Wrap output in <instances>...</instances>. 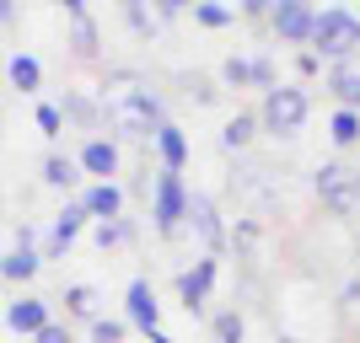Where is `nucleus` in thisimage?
I'll return each mask as SVG.
<instances>
[{
	"label": "nucleus",
	"mask_w": 360,
	"mask_h": 343,
	"mask_svg": "<svg viewBox=\"0 0 360 343\" xmlns=\"http://www.w3.org/2000/svg\"><path fill=\"white\" fill-rule=\"evenodd\" d=\"M103 123L119 140H156L167 113L150 86H135L129 75H113V91H103Z\"/></svg>",
	"instance_id": "obj_1"
},
{
	"label": "nucleus",
	"mask_w": 360,
	"mask_h": 343,
	"mask_svg": "<svg viewBox=\"0 0 360 343\" xmlns=\"http://www.w3.org/2000/svg\"><path fill=\"white\" fill-rule=\"evenodd\" d=\"M312 54L323 65H349L360 54V16L349 11V6H328V11H317Z\"/></svg>",
	"instance_id": "obj_2"
},
{
	"label": "nucleus",
	"mask_w": 360,
	"mask_h": 343,
	"mask_svg": "<svg viewBox=\"0 0 360 343\" xmlns=\"http://www.w3.org/2000/svg\"><path fill=\"white\" fill-rule=\"evenodd\" d=\"M307 113H312V97L301 86H274V91H264V102H258V129L274 135V140H290L301 123H307Z\"/></svg>",
	"instance_id": "obj_3"
},
{
	"label": "nucleus",
	"mask_w": 360,
	"mask_h": 343,
	"mask_svg": "<svg viewBox=\"0 0 360 343\" xmlns=\"http://www.w3.org/2000/svg\"><path fill=\"white\" fill-rule=\"evenodd\" d=\"M150 220L162 236H178L183 225H188V188H183V172H156L150 182Z\"/></svg>",
	"instance_id": "obj_4"
},
{
	"label": "nucleus",
	"mask_w": 360,
	"mask_h": 343,
	"mask_svg": "<svg viewBox=\"0 0 360 343\" xmlns=\"http://www.w3.org/2000/svg\"><path fill=\"white\" fill-rule=\"evenodd\" d=\"M317 199L333 209V215H355L360 209V166L349 161H323L317 166V177H312Z\"/></svg>",
	"instance_id": "obj_5"
},
{
	"label": "nucleus",
	"mask_w": 360,
	"mask_h": 343,
	"mask_svg": "<svg viewBox=\"0 0 360 343\" xmlns=\"http://www.w3.org/2000/svg\"><path fill=\"white\" fill-rule=\"evenodd\" d=\"M269 27H274V38H280V43L312 48V32H317V6H307V0H274Z\"/></svg>",
	"instance_id": "obj_6"
},
{
	"label": "nucleus",
	"mask_w": 360,
	"mask_h": 343,
	"mask_svg": "<svg viewBox=\"0 0 360 343\" xmlns=\"http://www.w3.org/2000/svg\"><path fill=\"white\" fill-rule=\"evenodd\" d=\"M215 274H221V257H194L188 269L178 274V300L188 316H205V300L215 290Z\"/></svg>",
	"instance_id": "obj_7"
},
{
	"label": "nucleus",
	"mask_w": 360,
	"mask_h": 343,
	"mask_svg": "<svg viewBox=\"0 0 360 343\" xmlns=\"http://www.w3.org/2000/svg\"><path fill=\"white\" fill-rule=\"evenodd\" d=\"M188 225H194V236L205 241V257H221V247H226V220H221V209H215L210 194H188Z\"/></svg>",
	"instance_id": "obj_8"
},
{
	"label": "nucleus",
	"mask_w": 360,
	"mask_h": 343,
	"mask_svg": "<svg viewBox=\"0 0 360 343\" xmlns=\"http://www.w3.org/2000/svg\"><path fill=\"white\" fill-rule=\"evenodd\" d=\"M124 311H129V328H140L146 338L162 332V300H156V290H150L146 279H135L124 290Z\"/></svg>",
	"instance_id": "obj_9"
},
{
	"label": "nucleus",
	"mask_w": 360,
	"mask_h": 343,
	"mask_svg": "<svg viewBox=\"0 0 360 343\" xmlns=\"http://www.w3.org/2000/svg\"><path fill=\"white\" fill-rule=\"evenodd\" d=\"M81 172H91L97 182H113L119 177V140H103V135H91L86 145H81Z\"/></svg>",
	"instance_id": "obj_10"
},
{
	"label": "nucleus",
	"mask_w": 360,
	"mask_h": 343,
	"mask_svg": "<svg viewBox=\"0 0 360 343\" xmlns=\"http://www.w3.org/2000/svg\"><path fill=\"white\" fill-rule=\"evenodd\" d=\"M81 209H86L97 225L124 220V188L119 182H91V188H81Z\"/></svg>",
	"instance_id": "obj_11"
},
{
	"label": "nucleus",
	"mask_w": 360,
	"mask_h": 343,
	"mask_svg": "<svg viewBox=\"0 0 360 343\" xmlns=\"http://www.w3.org/2000/svg\"><path fill=\"white\" fill-rule=\"evenodd\" d=\"M6 322H11L16 332H32V338H38V332H44L54 316H49V300L22 295V300H11V306H6Z\"/></svg>",
	"instance_id": "obj_12"
},
{
	"label": "nucleus",
	"mask_w": 360,
	"mask_h": 343,
	"mask_svg": "<svg viewBox=\"0 0 360 343\" xmlns=\"http://www.w3.org/2000/svg\"><path fill=\"white\" fill-rule=\"evenodd\" d=\"M91 215L86 209H81V199H75V204H65L60 209V220H54V231H49V247H44V257H60L65 247H70L75 236H81V225H86Z\"/></svg>",
	"instance_id": "obj_13"
},
{
	"label": "nucleus",
	"mask_w": 360,
	"mask_h": 343,
	"mask_svg": "<svg viewBox=\"0 0 360 343\" xmlns=\"http://www.w3.org/2000/svg\"><path fill=\"white\" fill-rule=\"evenodd\" d=\"M156 156H162V166L167 172H183V166H188V135H183L178 123L167 119L162 129H156Z\"/></svg>",
	"instance_id": "obj_14"
},
{
	"label": "nucleus",
	"mask_w": 360,
	"mask_h": 343,
	"mask_svg": "<svg viewBox=\"0 0 360 343\" xmlns=\"http://www.w3.org/2000/svg\"><path fill=\"white\" fill-rule=\"evenodd\" d=\"M328 91L339 97V107H349V113H360V65H328Z\"/></svg>",
	"instance_id": "obj_15"
},
{
	"label": "nucleus",
	"mask_w": 360,
	"mask_h": 343,
	"mask_svg": "<svg viewBox=\"0 0 360 343\" xmlns=\"http://www.w3.org/2000/svg\"><path fill=\"white\" fill-rule=\"evenodd\" d=\"M65 16H70V32H75V54L91 60V54H97V22H91V11L81 0H65Z\"/></svg>",
	"instance_id": "obj_16"
},
{
	"label": "nucleus",
	"mask_w": 360,
	"mask_h": 343,
	"mask_svg": "<svg viewBox=\"0 0 360 343\" xmlns=\"http://www.w3.org/2000/svg\"><path fill=\"white\" fill-rule=\"evenodd\" d=\"M38 269H44V253H32V247H11L0 257V279H11V284H27Z\"/></svg>",
	"instance_id": "obj_17"
},
{
	"label": "nucleus",
	"mask_w": 360,
	"mask_h": 343,
	"mask_svg": "<svg viewBox=\"0 0 360 343\" xmlns=\"http://www.w3.org/2000/svg\"><path fill=\"white\" fill-rule=\"evenodd\" d=\"M6 75H11V86H16V91H38V86H44V65L32 60V54H11Z\"/></svg>",
	"instance_id": "obj_18"
},
{
	"label": "nucleus",
	"mask_w": 360,
	"mask_h": 343,
	"mask_svg": "<svg viewBox=\"0 0 360 343\" xmlns=\"http://www.w3.org/2000/svg\"><path fill=\"white\" fill-rule=\"evenodd\" d=\"M253 135H258V113H237V119H226L221 145L226 150H248V145H253Z\"/></svg>",
	"instance_id": "obj_19"
},
{
	"label": "nucleus",
	"mask_w": 360,
	"mask_h": 343,
	"mask_svg": "<svg viewBox=\"0 0 360 343\" xmlns=\"http://www.w3.org/2000/svg\"><path fill=\"white\" fill-rule=\"evenodd\" d=\"M44 182L49 188H75V182H81V161H70V156L54 150V156L44 161Z\"/></svg>",
	"instance_id": "obj_20"
},
{
	"label": "nucleus",
	"mask_w": 360,
	"mask_h": 343,
	"mask_svg": "<svg viewBox=\"0 0 360 343\" xmlns=\"http://www.w3.org/2000/svg\"><path fill=\"white\" fill-rule=\"evenodd\" d=\"M242 332H248V322H242L237 306H226V311L210 316V338H215V343H242Z\"/></svg>",
	"instance_id": "obj_21"
},
{
	"label": "nucleus",
	"mask_w": 360,
	"mask_h": 343,
	"mask_svg": "<svg viewBox=\"0 0 360 343\" xmlns=\"http://www.w3.org/2000/svg\"><path fill=\"white\" fill-rule=\"evenodd\" d=\"M65 311L97 322V290H91V284H70V290H65Z\"/></svg>",
	"instance_id": "obj_22"
},
{
	"label": "nucleus",
	"mask_w": 360,
	"mask_h": 343,
	"mask_svg": "<svg viewBox=\"0 0 360 343\" xmlns=\"http://www.w3.org/2000/svg\"><path fill=\"white\" fill-rule=\"evenodd\" d=\"M328 135H333V145H360V113L339 107V113L328 119Z\"/></svg>",
	"instance_id": "obj_23"
},
{
	"label": "nucleus",
	"mask_w": 360,
	"mask_h": 343,
	"mask_svg": "<svg viewBox=\"0 0 360 343\" xmlns=\"http://www.w3.org/2000/svg\"><path fill=\"white\" fill-rule=\"evenodd\" d=\"M178 86H183V97H194V102L199 107H210L215 102V97H221V86H215V81H210V75H178Z\"/></svg>",
	"instance_id": "obj_24"
},
{
	"label": "nucleus",
	"mask_w": 360,
	"mask_h": 343,
	"mask_svg": "<svg viewBox=\"0 0 360 343\" xmlns=\"http://www.w3.org/2000/svg\"><path fill=\"white\" fill-rule=\"evenodd\" d=\"M91 236H97V247H124V241H135V220H129V215H124V220H108V225H97V231H91Z\"/></svg>",
	"instance_id": "obj_25"
},
{
	"label": "nucleus",
	"mask_w": 360,
	"mask_h": 343,
	"mask_svg": "<svg viewBox=\"0 0 360 343\" xmlns=\"http://www.w3.org/2000/svg\"><path fill=\"white\" fill-rule=\"evenodd\" d=\"M221 86H253V60H248V54H226L221 60Z\"/></svg>",
	"instance_id": "obj_26"
},
{
	"label": "nucleus",
	"mask_w": 360,
	"mask_h": 343,
	"mask_svg": "<svg viewBox=\"0 0 360 343\" xmlns=\"http://www.w3.org/2000/svg\"><path fill=\"white\" fill-rule=\"evenodd\" d=\"M194 22H199V27H231L237 11H231V6H215V0H199V6H194Z\"/></svg>",
	"instance_id": "obj_27"
},
{
	"label": "nucleus",
	"mask_w": 360,
	"mask_h": 343,
	"mask_svg": "<svg viewBox=\"0 0 360 343\" xmlns=\"http://www.w3.org/2000/svg\"><path fill=\"white\" fill-rule=\"evenodd\" d=\"M60 113H65V119H75V123H86V129H97V123H103V107L86 102V97H65Z\"/></svg>",
	"instance_id": "obj_28"
},
{
	"label": "nucleus",
	"mask_w": 360,
	"mask_h": 343,
	"mask_svg": "<svg viewBox=\"0 0 360 343\" xmlns=\"http://www.w3.org/2000/svg\"><path fill=\"white\" fill-rule=\"evenodd\" d=\"M129 332V316H97L91 322V343H124Z\"/></svg>",
	"instance_id": "obj_29"
},
{
	"label": "nucleus",
	"mask_w": 360,
	"mask_h": 343,
	"mask_svg": "<svg viewBox=\"0 0 360 343\" xmlns=\"http://www.w3.org/2000/svg\"><path fill=\"white\" fill-rule=\"evenodd\" d=\"M38 129H44V140H60V135H65V113H60V102H38Z\"/></svg>",
	"instance_id": "obj_30"
},
{
	"label": "nucleus",
	"mask_w": 360,
	"mask_h": 343,
	"mask_svg": "<svg viewBox=\"0 0 360 343\" xmlns=\"http://www.w3.org/2000/svg\"><path fill=\"white\" fill-rule=\"evenodd\" d=\"M253 86H258V91H274V86H280V75H274V60H269V54H253Z\"/></svg>",
	"instance_id": "obj_31"
},
{
	"label": "nucleus",
	"mask_w": 360,
	"mask_h": 343,
	"mask_svg": "<svg viewBox=\"0 0 360 343\" xmlns=\"http://www.w3.org/2000/svg\"><path fill=\"white\" fill-rule=\"evenodd\" d=\"M296 75H301V81H312V75H323V60H317L312 48H301V54H296Z\"/></svg>",
	"instance_id": "obj_32"
},
{
	"label": "nucleus",
	"mask_w": 360,
	"mask_h": 343,
	"mask_svg": "<svg viewBox=\"0 0 360 343\" xmlns=\"http://www.w3.org/2000/svg\"><path fill=\"white\" fill-rule=\"evenodd\" d=\"M124 16H129V27H135V32H150V11H146V6H135V0H129V6H124Z\"/></svg>",
	"instance_id": "obj_33"
},
{
	"label": "nucleus",
	"mask_w": 360,
	"mask_h": 343,
	"mask_svg": "<svg viewBox=\"0 0 360 343\" xmlns=\"http://www.w3.org/2000/svg\"><path fill=\"white\" fill-rule=\"evenodd\" d=\"M38 343H75V338H70V328H65V322H49V328L38 332Z\"/></svg>",
	"instance_id": "obj_34"
},
{
	"label": "nucleus",
	"mask_w": 360,
	"mask_h": 343,
	"mask_svg": "<svg viewBox=\"0 0 360 343\" xmlns=\"http://www.w3.org/2000/svg\"><path fill=\"white\" fill-rule=\"evenodd\" d=\"M339 306H360V274L345 284V290H339Z\"/></svg>",
	"instance_id": "obj_35"
},
{
	"label": "nucleus",
	"mask_w": 360,
	"mask_h": 343,
	"mask_svg": "<svg viewBox=\"0 0 360 343\" xmlns=\"http://www.w3.org/2000/svg\"><path fill=\"white\" fill-rule=\"evenodd\" d=\"M274 0H242V16H269Z\"/></svg>",
	"instance_id": "obj_36"
},
{
	"label": "nucleus",
	"mask_w": 360,
	"mask_h": 343,
	"mask_svg": "<svg viewBox=\"0 0 360 343\" xmlns=\"http://www.w3.org/2000/svg\"><path fill=\"white\" fill-rule=\"evenodd\" d=\"M150 343H178V338H167V332H150Z\"/></svg>",
	"instance_id": "obj_37"
},
{
	"label": "nucleus",
	"mask_w": 360,
	"mask_h": 343,
	"mask_svg": "<svg viewBox=\"0 0 360 343\" xmlns=\"http://www.w3.org/2000/svg\"><path fill=\"white\" fill-rule=\"evenodd\" d=\"M6 16H11V6H6V0H0V22H6Z\"/></svg>",
	"instance_id": "obj_38"
},
{
	"label": "nucleus",
	"mask_w": 360,
	"mask_h": 343,
	"mask_svg": "<svg viewBox=\"0 0 360 343\" xmlns=\"http://www.w3.org/2000/svg\"><path fill=\"white\" fill-rule=\"evenodd\" d=\"M274 343H296V338H274Z\"/></svg>",
	"instance_id": "obj_39"
},
{
	"label": "nucleus",
	"mask_w": 360,
	"mask_h": 343,
	"mask_svg": "<svg viewBox=\"0 0 360 343\" xmlns=\"http://www.w3.org/2000/svg\"><path fill=\"white\" fill-rule=\"evenodd\" d=\"M355 257H360V241H355Z\"/></svg>",
	"instance_id": "obj_40"
}]
</instances>
